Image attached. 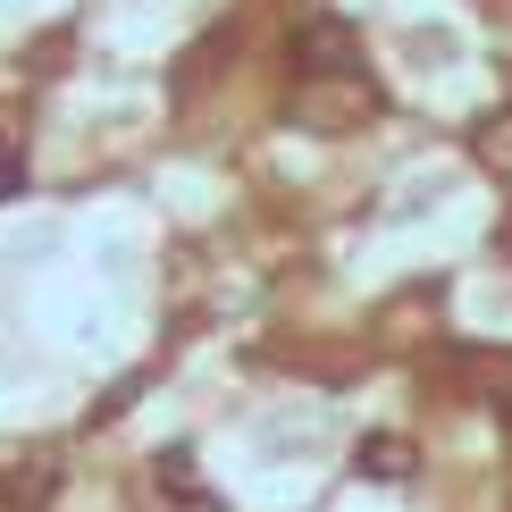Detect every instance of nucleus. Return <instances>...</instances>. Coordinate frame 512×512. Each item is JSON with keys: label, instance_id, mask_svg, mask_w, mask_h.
Segmentation results:
<instances>
[{"label": "nucleus", "instance_id": "20e7f679", "mask_svg": "<svg viewBox=\"0 0 512 512\" xmlns=\"http://www.w3.org/2000/svg\"><path fill=\"white\" fill-rule=\"evenodd\" d=\"M51 479H59L51 462H34V471H17V487H9V504H17V512H42V504H51Z\"/></svg>", "mask_w": 512, "mask_h": 512}, {"label": "nucleus", "instance_id": "39448f33", "mask_svg": "<svg viewBox=\"0 0 512 512\" xmlns=\"http://www.w3.org/2000/svg\"><path fill=\"white\" fill-rule=\"evenodd\" d=\"M17 185H26V152H17V143H0V202H9Z\"/></svg>", "mask_w": 512, "mask_h": 512}, {"label": "nucleus", "instance_id": "7ed1b4c3", "mask_svg": "<svg viewBox=\"0 0 512 512\" xmlns=\"http://www.w3.org/2000/svg\"><path fill=\"white\" fill-rule=\"evenodd\" d=\"M152 479H160V504L177 496L185 512H219L210 496H194V462H185V454H160V462H152Z\"/></svg>", "mask_w": 512, "mask_h": 512}, {"label": "nucleus", "instance_id": "f257e3e1", "mask_svg": "<svg viewBox=\"0 0 512 512\" xmlns=\"http://www.w3.org/2000/svg\"><path fill=\"white\" fill-rule=\"evenodd\" d=\"M294 59H303V76H353V26H336V17H311L303 34H294Z\"/></svg>", "mask_w": 512, "mask_h": 512}, {"label": "nucleus", "instance_id": "f03ea898", "mask_svg": "<svg viewBox=\"0 0 512 512\" xmlns=\"http://www.w3.org/2000/svg\"><path fill=\"white\" fill-rule=\"evenodd\" d=\"M420 471V454L403 437H361V479H387V487H403Z\"/></svg>", "mask_w": 512, "mask_h": 512}]
</instances>
